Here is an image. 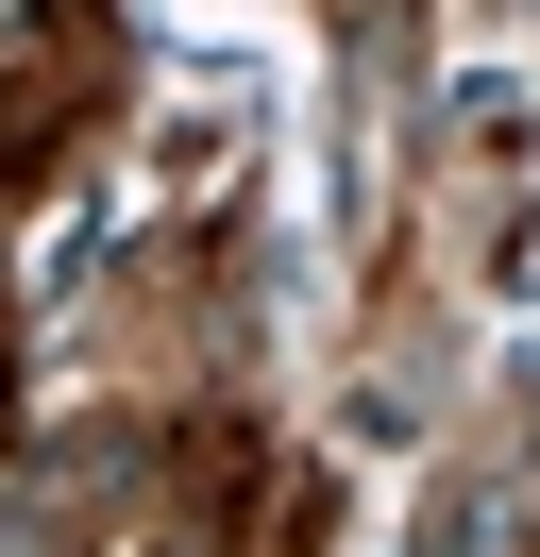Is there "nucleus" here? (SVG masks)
Listing matches in <instances>:
<instances>
[{
	"label": "nucleus",
	"mask_w": 540,
	"mask_h": 557,
	"mask_svg": "<svg viewBox=\"0 0 540 557\" xmlns=\"http://www.w3.org/2000/svg\"><path fill=\"white\" fill-rule=\"evenodd\" d=\"M422 557H490V507H472V490H439V507H422Z\"/></svg>",
	"instance_id": "f257e3e1"
}]
</instances>
